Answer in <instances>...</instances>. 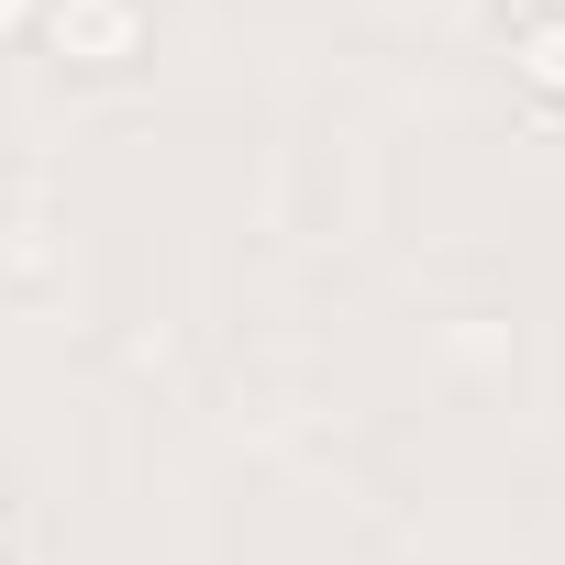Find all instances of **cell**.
<instances>
[{"label": "cell", "mask_w": 565, "mask_h": 565, "mask_svg": "<svg viewBox=\"0 0 565 565\" xmlns=\"http://www.w3.org/2000/svg\"><path fill=\"white\" fill-rule=\"evenodd\" d=\"M78 67H122V56H145V0H45L34 12Z\"/></svg>", "instance_id": "6da1fadb"}, {"label": "cell", "mask_w": 565, "mask_h": 565, "mask_svg": "<svg viewBox=\"0 0 565 565\" xmlns=\"http://www.w3.org/2000/svg\"><path fill=\"white\" fill-rule=\"evenodd\" d=\"M521 78H532V89H565V23H543V34L521 45Z\"/></svg>", "instance_id": "7a4b0ae2"}, {"label": "cell", "mask_w": 565, "mask_h": 565, "mask_svg": "<svg viewBox=\"0 0 565 565\" xmlns=\"http://www.w3.org/2000/svg\"><path fill=\"white\" fill-rule=\"evenodd\" d=\"M34 12H45V0H0V45H23V34H34Z\"/></svg>", "instance_id": "3957f363"}]
</instances>
